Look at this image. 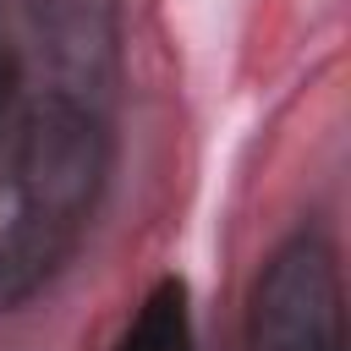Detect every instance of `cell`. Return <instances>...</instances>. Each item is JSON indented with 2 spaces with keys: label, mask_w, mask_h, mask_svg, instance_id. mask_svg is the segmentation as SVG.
<instances>
[{
  "label": "cell",
  "mask_w": 351,
  "mask_h": 351,
  "mask_svg": "<svg viewBox=\"0 0 351 351\" xmlns=\"http://www.w3.org/2000/svg\"><path fill=\"white\" fill-rule=\"evenodd\" d=\"M110 176L104 110L71 93L27 104L0 181V307L27 302L77 252Z\"/></svg>",
  "instance_id": "1"
},
{
  "label": "cell",
  "mask_w": 351,
  "mask_h": 351,
  "mask_svg": "<svg viewBox=\"0 0 351 351\" xmlns=\"http://www.w3.org/2000/svg\"><path fill=\"white\" fill-rule=\"evenodd\" d=\"M247 351H346L340 274L318 236H291L258 274L247 313Z\"/></svg>",
  "instance_id": "2"
},
{
  "label": "cell",
  "mask_w": 351,
  "mask_h": 351,
  "mask_svg": "<svg viewBox=\"0 0 351 351\" xmlns=\"http://www.w3.org/2000/svg\"><path fill=\"white\" fill-rule=\"evenodd\" d=\"M27 27L38 38L44 66L55 71V93L82 104H104L121 66V16L115 0H22Z\"/></svg>",
  "instance_id": "3"
},
{
  "label": "cell",
  "mask_w": 351,
  "mask_h": 351,
  "mask_svg": "<svg viewBox=\"0 0 351 351\" xmlns=\"http://www.w3.org/2000/svg\"><path fill=\"white\" fill-rule=\"evenodd\" d=\"M115 351H197V346H192L186 280L165 274V280L143 296V307H137V318L126 324V335H121Z\"/></svg>",
  "instance_id": "4"
}]
</instances>
